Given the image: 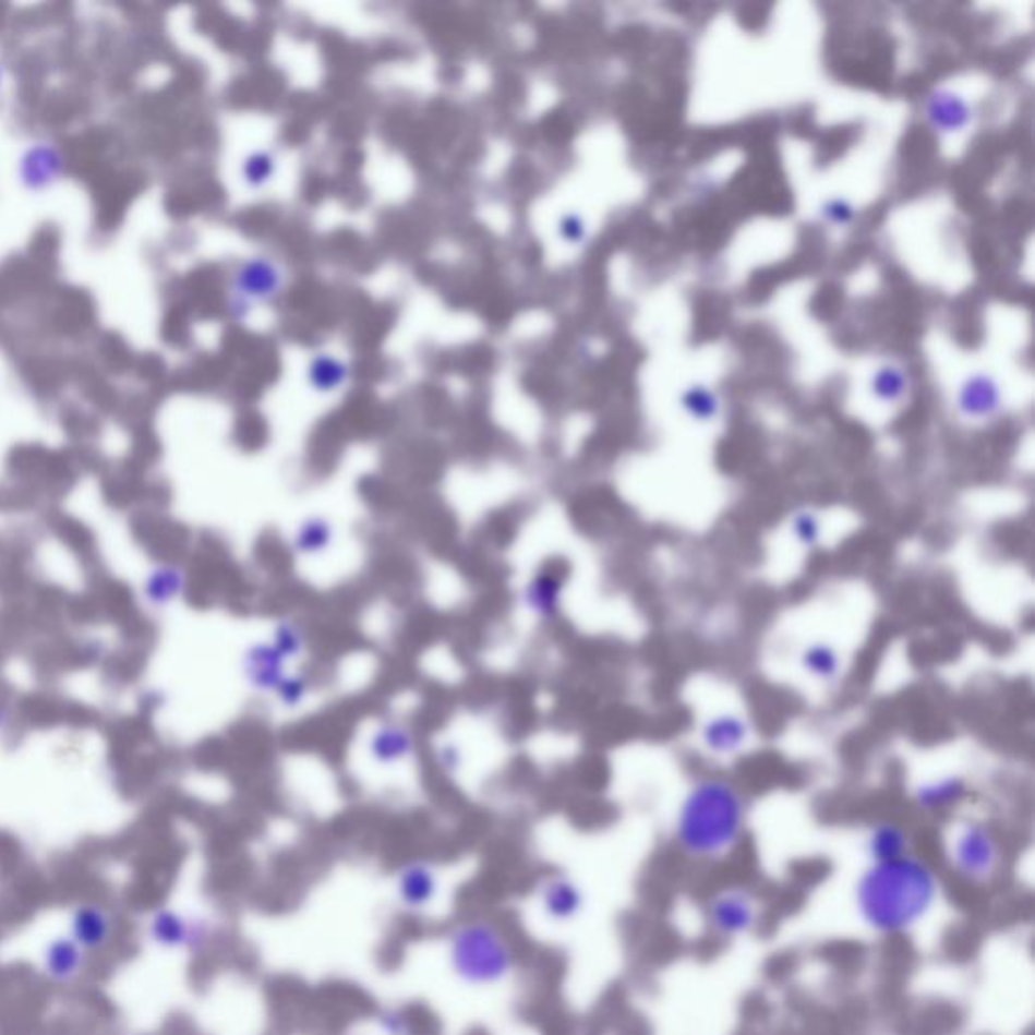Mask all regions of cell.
<instances>
[{"label":"cell","mask_w":1035,"mask_h":1035,"mask_svg":"<svg viewBox=\"0 0 1035 1035\" xmlns=\"http://www.w3.org/2000/svg\"><path fill=\"white\" fill-rule=\"evenodd\" d=\"M799 665L815 682L835 684L843 674L842 651L829 641L817 639L801 649Z\"/></svg>","instance_id":"obj_13"},{"label":"cell","mask_w":1035,"mask_h":1035,"mask_svg":"<svg viewBox=\"0 0 1035 1035\" xmlns=\"http://www.w3.org/2000/svg\"><path fill=\"white\" fill-rule=\"evenodd\" d=\"M83 965V949L71 939H56L47 944L45 951V971L59 983L73 979Z\"/></svg>","instance_id":"obj_16"},{"label":"cell","mask_w":1035,"mask_h":1035,"mask_svg":"<svg viewBox=\"0 0 1035 1035\" xmlns=\"http://www.w3.org/2000/svg\"><path fill=\"white\" fill-rule=\"evenodd\" d=\"M926 118L940 132H961L971 122V108L953 92L939 89L926 99Z\"/></svg>","instance_id":"obj_14"},{"label":"cell","mask_w":1035,"mask_h":1035,"mask_svg":"<svg viewBox=\"0 0 1035 1035\" xmlns=\"http://www.w3.org/2000/svg\"><path fill=\"white\" fill-rule=\"evenodd\" d=\"M789 530H791V537L795 539V542L799 544L801 549L815 551L817 546H821V540H823V520H821V516H819L817 512L809 510V508L795 512V514L791 516Z\"/></svg>","instance_id":"obj_18"},{"label":"cell","mask_w":1035,"mask_h":1035,"mask_svg":"<svg viewBox=\"0 0 1035 1035\" xmlns=\"http://www.w3.org/2000/svg\"><path fill=\"white\" fill-rule=\"evenodd\" d=\"M71 939L75 940L83 951L101 949L111 935L110 916L97 906H80L71 916Z\"/></svg>","instance_id":"obj_15"},{"label":"cell","mask_w":1035,"mask_h":1035,"mask_svg":"<svg viewBox=\"0 0 1035 1035\" xmlns=\"http://www.w3.org/2000/svg\"><path fill=\"white\" fill-rule=\"evenodd\" d=\"M397 894L400 904L409 911H423L435 900L437 878L425 864H409L399 871Z\"/></svg>","instance_id":"obj_11"},{"label":"cell","mask_w":1035,"mask_h":1035,"mask_svg":"<svg viewBox=\"0 0 1035 1035\" xmlns=\"http://www.w3.org/2000/svg\"><path fill=\"white\" fill-rule=\"evenodd\" d=\"M906 388H908V381H906V374L902 369H898L894 364H886L882 369H878L876 374L871 376V393L874 397L882 402H898L906 395Z\"/></svg>","instance_id":"obj_19"},{"label":"cell","mask_w":1035,"mask_h":1035,"mask_svg":"<svg viewBox=\"0 0 1035 1035\" xmlns=\"http://www.w3.org/2000/svg\"><path fill=\"white\" fill-rule=\"evenodd\" d=\"M821 217H823V221H828L829 225L843 227V225L854 221L856 208H854V205H852L847 198H829V201L823 203V207H821Z\"/></svg>","instance_id":"obj_20"},{"label":"cell","mask_w":1035,"mask_h":1035,"mask_svg":"<svg viewBox=\"0 0 1035 1035\" xmlns=\"http://www.w3.org/2000/svg\"><path fill=\"white\" fill-rule=\"evenodd\" d=\"M563 233H565L568 241H580L585 237V225L575 215L566 217L565 222H563Z\"/></svg>","instance_id":"obj_25"},{"label":"cell","mask_w":1035,"mask_h":1035,"mask_svg":"<svg viewBox=\"0 0 1035 1035\" xmlns=\"http://www.w3.org/2000/svg\"><path fill=\"white\" fill-rule=\"evenodd\" d=\"M679 405L696 423H710L717 421L720 414V399L717 393L705 385H694L686 388L679 397Z\"/></svg>","instance_id":"obj_17"},{"label":"cell","mask_w":1035,"mask_h":1035,"mask_svg":"<svg viewBox=\"0 0 1035 1035\" xmlns=\"http://www.w3.org/2000/svg\"><path fill=\"white\" fill-rule=\"evenodd\" d=\"M381 1027L387 1032L388 1035H409L411 1032V1025L409 1022L397 1013V1011H387L381 1015Z\"/></svg>","instance_id":"obj_24"},{"label":"cell","mask_w":1035,"mask_h":1035,"mask_svg":"<svg viewBox=\"0 0 1035 1035\" xmlns=\"http://www.w3.org/2000/svg\"><path fill=\"white\" fill-rule=\"evenodd\" d=\"M911 833L896 821H878L868 829L866 854L870 862H890L911 854Z\"/></svg>","instance_id":"obj_12"},{"label":"cell","mask_w":1035,"mask_h":1035,"mask_svg":"<svg viewBox=\"0 0 1035 1035\" xmlns=\"http://www.w3.org/2000/svg\"><path fill=\"white\" fill-rule=\"evenodd\" d=\"M251 166H253V168L249 170V177H251V179H267V177H269V168H267L269 160H267V158H263L262 165H257V160L253 158Z\"/></svg>","instance_id":"obj_26"},{"label":"cell","mask_w":1035,"mask_h":1035,"mask_svg":"<svg viewBox=\"0 0 1035 1035\" xmlns=\"http://www.w3.org/2000/svg\"><path fill=\"white\" fill-rule=\"evenodd\" d=\"M148 932L156 944L165 949H191L205 940V928L189 923L179 912L160 908L153 914Z\"/></svg>","instance_id":"obj_9"},{"label":"cell","mask_w":1035,"mask_h":1035,"mask_svg":"<svg viewBox=\"0 0 1035 1035\" xmlns=\"http://www.w3.org/2000/svg\"><path fill=\"white\" fill-rule=\"evenodd\" d=\"M345 376V369L330 359H322L314 364V383L320 387H336Z\"/></svg>","instance_id":"obj_22"},{"label":"cell","mask_w":1035,"mask_h":1035,"mask_svg":"<svg viewBox=\"0 0 1035 1035\" xmlns=\"http://www.w3.org/2000/svg\"><path fill=\"white\" fill-rule=\"evenodd\" d=\"M447 961L457 979L470 987H492L510 975V944L485 920L457 925L447 937Z\"/></svg>","instance_id":"obj_3"},{"label":"cell","mask_w":1035,"mask_h":1035,"mask_svg":"<svg viewBox=\"0 0 1035 1035\" xmlns=\"http://www.w3.org/2000/svg\"><path fill=\"white\" fill-rule=\"evenodd\" d=\"M326 540H328V528L314 522L312 526H305V530L300 537V546H302V551L314 553L326 544Z\"/></svg>","instance_id":"obj_23"},{"label":"cell","mask_w":1035,"mask_h":1035,"mask_svg":"<svg viewBox=\"0 0 1035 1035\" xmlns=\"http://www.w3.org/2000/svg\"><path fill=\"white\" fill-rule=\"evenodd\" d=\"M940 896V880L923 857L870 862L854 886L862 925L878 937H898L925 923Z\"/></svg>","instance_id":"obj_1"},{"label":"cell","mask_w":1035,"mask_h":1035,"mask_svg":"<svg viewBox=\"0 0 1035 1035\" xmlns=\"http://www.w3.org/2000/svg\"><path fill=\"white\" fill-rule=\"evenodd\" d=\"M540 904L554 923H570L585 908V894L579 883L566 876H554L540 888Z\"/></svg>","instance_id":"obj_8"},{"label":"cell","mask_w":1035,"mask_h":1035,"mask_svg":"<svg viewBox=\"0 0 1035 1035\" xmlns=\"http://www.w3.org/2000/svg\"><path fill=\"white\" fill-rule=\"evenodd\" d=\"M705 918L720 939H741L759 925V902L746 888H722L708 900Z\"/></svg>","instance_id":"obj_5"},{"label":"cell","mask_w":1035,"mask_h":1035,"mask_svg":"<svg viewBox=\"0 0 1035 1035\" xmlns=\"http://www.w3.org/2000/svg\"><path fill=\"white\" fill-rule=\"evenodd\" d=\"M748 803L729 779L702 777L677 805L674 840L694 859H720L743 842Z\"/></svg>","instance_id":"obj_2"},{"label":"cell","mask_w":1035,"mask_h":1035,"mask_svg":"<svg viewBox=\"0 0 1035 1035\" xmlns=\"http://www.w3.org/2000/svg\"><path fill=\"white\" fill-rule=\"evenodd\" d=\"M753 741V726L743 714L720 712L706 718L700 729V743L720 759H731L745 750Z\"/></svg>","instance_id":"obj_6"},{"label":"cell","mask_w":1035,"mask_h":1035,"mask_svg":"<svg viewBox=\"0 0 1035 1035\" xmlns=\"http://www.w3.org/2000/svg\"><path fill=\"white\" fill-rule=\"evenodd\" d=\"M956 409L971 421L991 419L1001 409V387L989 374H973L959 388Z\"/></svg>","instance_id":"obj_7"},{"label":"cell","mask_w":1035,"mask_h":1035,"mask_svg":"<svg viewBox=\"0 0 1035 1035\" xmlns=\"http://www.w3.org/2000/svg\"><path fill=\"white\" fill-rule=\"evenodd\" d=\"M947 856L959 878L968 883L991 882L1001 868V843L987 823L968 819L953 829Z\"/></svg>","instance_id":"obj_4"},{"label":"cell","mask_w":1035,"mask_h":1035,"mask_svg":"<svg viewBox=\"0 0 1035 1035\" xmlns=\"http://www.w3.org/2000/svg\"><path fill=\"white\" fill-rule=\"evenodd\" d=\"M274 274L265 265H249L248 272L243 274L245 290L249 293H263L265 290L274 288Z\"/></svg>","instance_id":"obj_21"},{"label":"cell","mask_w":1035,"mask_h":1035,"mask_svg":"<svg viewBox=\"0 0 1035 1035\" xmlns=\"http://www.w3.org/2000/svg\"><path fill=\"white\" fill-rule=\"evenodd\" d=\"M966 793H968V785L963 777L942 774L914 789V803L926 814H937V811H944L953 805H959L965 799Z\"/></svg>","instance_id":"obj_10"}]
</instances>
